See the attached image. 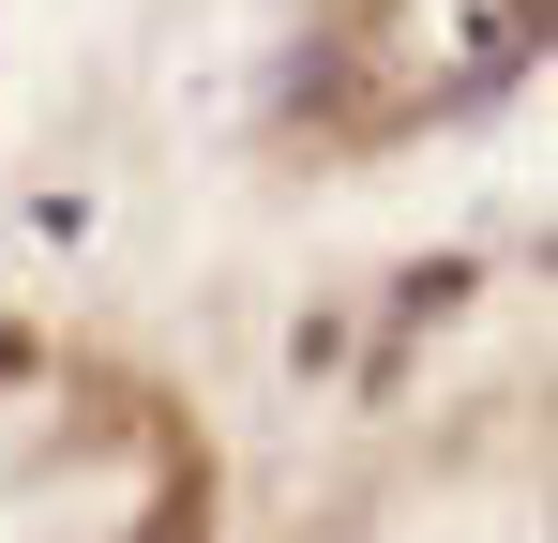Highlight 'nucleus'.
Returning a JSON list of instances; mask_svg holds the SVG:
<instances>
[{
    "label": "nucleus",
    "instance_id": "f257e3e1",
    "mask_svg": "<svg viewBox=\"0 0 558 543\" xmlns=\"http://www.w3.org/2000/svg\"><path fill=\"white\" fill-rule=\"evenodd\" d=\"M136 543H211V498H196V468L151 498V514H136Z\"/></svg>",
    "mask_w": 558,
    "mask_h": 543
}]
</instances>
